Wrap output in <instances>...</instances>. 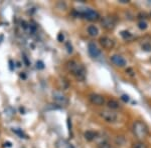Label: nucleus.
I'll return each mask as SVG.
<instances>
[{
	"label": "nucleus",
	"mask_w": 151,
	"mask_h": 148,
	"mask_svg": "<svg viewBox=\"0 0 151 148\" xmlns=\"http://www.w3.org/2000/svg\"><path fill=\"white\" fill-rule=\"evenodd\" d=\"M67 68L70 72L74 74V76H75L79 81L85 80L87 72H86V69H85V67L83 66V65L79 64L78 62L72 60V61H69L67 63Z\"/></svg>",
	"instance_id": "obj_1"
},
{
	"label": "nucleus",
	"mask_w": 151,
	"mask_h": 148,
	"mask_svg": "<svg viewBox=\"0 0 151 148\" xmlns=\"http://www.w3.org/2000/svg\"><path fill=\"white\" fill-rule=\"evenodd\" d=\"M133 132L138 139H144L148 134V127L142 121H136L133 124Z\"/></svg>",
	"instance_id": "obj_2"
},
{
	"label": "nucleus",
	"mask_w": 151,
	"mask_h": 148,
	"mask_svg": "<svg viewBox=\"0 0 151 148\" xmlns=\"http://www.w3.org/2000/svg\"><path fill=\"white\" fill-rule=\"evenodd\" d=\"M52 98H54V103H56L58 105L65 106V105H67V103H69L67 97L65 96L63 92H61V91H56V92H54Z\"/></svg>",
	"instance_id": "obj_3"
},
{
	"label": "nucleus",
	"mask_w": 151,
	"mask_h": 148,
	"mask_svg": "<svg viewBox=\"0 0 151 148\" xmlns=\"http://www.w3.org/2000/svg\"><path fill=\"white\" fill-rule=\"evenodd\" d=\"M79 15L85 17V18L89 21H97L100 19V14L93 9H86L84 10V11L79 13Z\"/></svg>",
	"instance_id": "obj_4"
},
{
	"label": "nucleus",
	"mask_w": 151,
	"mask_h": 148,
	"mask_svg": "<svg viewBox=\"0 0 151 148\" xmlns=\"http://www.w3.org/2000/svg\"><path fill=\"white\" fill-rule=\"evenodd\" d=\"M101 24L102 27L105 28L106 30H113L116 26V22L112 17H103V19L101 20Z\"/></svg>",
	"instance_id": "obj_5"
},
{
	"label": "nucleus",
	"mask_w": 151,
	"mask_h": 148,
	"mask_svg": "<svg viewBox=\"0 0 151 148\" xmlns=\"http://www.w3.org/2000/svg\"><path fill=\"white\" fill-rule=\"evenodd\" d=\"M100 116L102 117L104 120H106L107 122H115L117 120L118 116L115 112H112V111H101L100 112Z\"/></svg>",
	"instance_id": "obj_6"
},
{
	"label": "nucleus",
	"mask_w": 151,
	"mask_h": 148,
	"mask_svg": "<svg viewBox=\"0 0 151 148\" xmlns=\"http://www.w3.org/2000/svg\"><path fill=\"white\" fill-rule=\"evenodd\" d=\"M100 44L102 45V47L105 49H112L114 45H115V43H114L113 39L109 38V37L107 36H103L100 38Z\"/></svg>",
	"instance_id": "obj_7"
},
{
	"label": "nucleus",
	"mask_w": 151,
	"mask_h": 148,
	"mask_svg": "<svg viewBox=\"0 0 151 148\" xmlns=\"http://www.w3.org/2000/svg\"><path fill=\"white\" fill-rule=\"evenodd\" d=\"M90 101L92 102L93 104L95 105H98V106H101L104 104L105 102V99L102 95H99V94H91L90 95Z\"/></svg>",
	"instance_id": "obj_8"
},
{
	"label": "nucleus",
	"mask_w": 151,
	"mask_h": 148,
	"mask_svg": "<svg viewBox=\"0 0 151 148\" xmlns=\"http://www.w3.org/2000/svg\"><path fill=\"white\" fill-rule=\"evenodd\" d=\"M88 51L90 53V55L92 56V57L96 58L98 57V56L100 55V49L97 47V45L95 44L94 42H90L89 45H88Z\"/></svg>",
	"instance_id": "obj_9"
},
{
	"label": "nucleus",
	"mask_w": 151,
	"mask_h": 148,
	"mask_svg": "<svg viewBox=\"0 0 151 148\" xmlns=\"http://www.w3.org/2000/svg\"><path fill=\"white\" fill-rule=\"evenodd\" d=\"M111 61L118 67H124L126 65V60L120 55H113L111 57Z\"/></svg>",
	"instance_id": "obj_10"
},
{
	"label": "nucleus",
	"mask_w": 151,
	"mask_h": 148,
	"mask_svg": "<svg viewBox=\"0 0 151 148\" xmlns=\"http://www.w3.org/2000/svg\"><path fill=\"white\" fill-rule=\"evenodd\" d=\"M84 136H85V139H86L87 141H93L94 139L97 137V132L92 131V130H88V131L85 132Z\"/></svg>",
	"instance_id": "obj_11"
},
{
	"label": "nucleus",
	"mask_w": 151,
	"mask_h": 148,
	"mask_svg": "<svg viewBox=\"0 0 151 148\" xmlns=\"http://www.w3.org/2000/svg\"><path fill=\"white\" fill-rule=\"evenodd\" d=\"M87 30H88V34L92 37H96L98 35V33H99V30H98V28L95 25H90Z\"/></svg>",
	"instance_id": "obj_12"
},
{
	"label": "nucleus",
	"mask_w": 151,
	"mask_h": 148,
	"mask_svg": "<svg viewBox=\"0 0 151 148\" xmlns=\"http://www.w3.org/2000/svg\"><path fill=\"white\" fill-rule=\"evenodd\" d=\"M119 106H120V104L118 103L116 100L111 99V100H109V101H108V107L111 108V109H118V108H119Z\"/></svg>",
	"instance_id": "obj_13"
},
{
	"label": "nucleus",
	"mask_w": 151,
	"mask_h": 148,
	"mask_svg": "<svg viewBox=\"0 0 151 148\" xmlns=\"http://www.w3.org/2000/svg\"><path fill=\"white\" fill-rule=\"evenodd\" d=\"M132 148H147V146H146V144L143 142H136L133 144Z\"/></svg>",
	"instance_id": "obj_14"
},
{
	"label": "nucleus",
	"mask_w": 151,
	"mask_h": 148,
	"mask_svg": "<svg viewBox=\"0 0 151 148\" xmlns=\"http://www.w3.org/2000/svg\"><path fill=\"white\" fill-rule=\"evenodd\" d=\"M121 36L123 37L124 39H128V38H131V37H132V34H131L129 31H122Z\"/></svg>",
	"instance_id": "obj_15"
},
{
	"label": "nucleus",
	"mask_w": 151,
	"mask_h": 148,
	"mask_svg": "<svg viewBox=\"0 0 151 148\" xmlns=\"http://www.w3.org/2000/svg\"><path fill=\"white\" fill-rule=\"evenodd\" d=\"M142 49H143L144 51H146V52L151 51V44L150 43H144V44L142 45Z\"/></svg>",
	"instance_id": "obj_16"
},
{
	"label": "nucleus",
	"mask_w": 151,
	"mask_h": 148,
	"mask_svg": "<svg viewBox=\"0 0 151 148\" xmlns=\"http://www.w3.org/2000/svg\"><path fill=\"white\" fill-rule=\"evenodd\" d=\"M138 27L141 30H145L146 28H147V23H146L145 21H140L138 23Z\"/></svg>",
	"instance_id": "obj_17"
},
{
	"label": "nucleus",
	"mask_w": 151,
	"mask_h": 148,
	"mask_svg": "<svg viewBox=\"0 0 151 148\" xmlns=\"http://www.w3.org/2000/svg\"><path fill=\"white\" fill-rule=\"evenodd\" d=\"M99 148H112L110 145V143L108 142H102L101 144H99Z\"/></svg>",
	"instance_id": "obj_18"
},
{
	"label": "nucleus",
	"mask_w": 151,
	"mask_h": 148,
	"mask_svg": "<svg viewBox=\"0 0 151 148\" xmlns=\"http://www.w3.org/2000/svg\"><path fill=\"white\" fill-rule=\"evenodd\" d=\"M36 68L39 69V70L45 68V64H43V62L42 61H38V62H36Z\"/></svg>",
	"instance_id": "obj_19"
},
{
	"label": "nucleus",
	"mask_w": 151,
	"mask_h": 148,
	"mask_svg": "<svg viewBox=\"0 0 151 148\" xmlns=\"http://www.w3.org/2000/svg\"><path fill=\"white\" fill-rule=\"evenodd\" d=\"M58 40L60 41V42H63V41L65 40V35H63V33H58Z\"/></svg>",
	"instance_id": "obj_20"
},
{
	"label": "nucleus",
	"mask_w": 151,
	"mask_h": 148,
	"mask_svg": "<svg viewBox=\"0 0 151 148\" xmlns=\"http://www.w3.org/2000/svg\"><path fill=\"white\" fill-rule=\"evenodd\" d=\"M67 52H69V53H72V52H73V47H72V45H71V43L70 42H67Z\"/></svg>",
	"instance_id": "obj_21"
},
{
	"label": "nucleus",
	"mask_w": 151,
	"mask_h": 148,
	"mask_svg": "<svg viewBox=\"0 0 151 148\" xmlns=\"http://www.w3.org/2000/svg\"><path fill=\"white\" fill-rule=\"evenodd\" d=\"M121 99L123 100L124 102H128L129 101V96H128V95H122Z\"/></svg>",
	"instance_id": "obj_22"
},
{
	"label": "nucleus",
	"mask_w": 151,
	"mask_h": 148,
	"mask_svg": "<svg viewBox=\"0 0 151 148\" xmlns=\"http://www.w3.org/2000/svg\"><path fill=\"white\" fill-rule=\"evenodd\" d=\"M4 146H5V147H11V143H10V142L4 143Z\"/></svg>",
	"instance_id": "obj_23"
},
{
	"label": "nucleus",
	"mask_w": 151,
	"mask_h": 148,
	"mask_svg": "<svg viewBox=\"0 0 151 148\" xmlns=\"http://www.w3.org/2000/svg\"><path fill=\"white\" fill-rule=\"evenodd\" d=\"M21 24H22L23 28H27V23H26L25 21H22V22H21Z\"/></svg>",
	"instance_id": "obj_24"
},
{
	"label": "nucleus",
	"mask_w": 151,
	"mask_h": 148,
	"mask_svg": "<svg viewBox=\"0 0 151 148\" xmlns=\"http://www.w3.org/2000/svg\"><path fill=\"white\" fill-rule=\"evenodd\" d=\"M3 39H4V36H3V34H0V43L3 41Z\"/></svg>",
	"instance_id": "obj_25"
},
{
	"label": "nucleus",
	"mask_w": 151,
	"mask_h": 148,
	"mask_svg": "<svg viewBox=\"0 0 151 148\" xmlns=\"http://www.w3.org/2000/svg\"><path fill=\"white\" fill-rule=\"evenodd\" d=\"M9 64H10V70H13V65H12V61H11V60L9 61Z\"/></svg>",
	"instance_id": "obj_26"
},
{
	"label": "nucleus",
	"mask_w": 151,
	"mask_h": 148,
	"mask_svg": "<svg viewBox=\"0 0 151 148\" xmlns=\"http://www.w3.org/2000/svg\"><path fill=\"white\" fill-rule=\"evenodd\" d=\"M120 2H122V3H128V0H120Z\"/></svg>",
	"instance_id": "obj_27"
},
{
	"label": "nucleus",
	"mask_w": 151,
	"mask_h": 148,
	"mask_svg": "<svg viewBox=\"0 0 151 148\" xmlns=\"http://www.w3.org/2000/svg\"><path fill=\"white\" fill-rule=\"evenodd\" d=\"M67 148H74V146H72V145H70V146H67Z\"/></svg>",
	"instance_id": "obj_28"
}]
</instances>
